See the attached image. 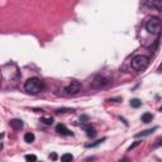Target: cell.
I'll list each match as a JSON object with an SVG mask.
<instances>
[{
  "instance_id": "1",
  "label": "cell",
  "mask_w": 162,
  "mask_h": 162,
  "mask_svg": "<svg viewBox=\"0 0 162 162\" xmlns=\"http://www.w3.org/2000/svg\"><path fill=\"white\" fill-rule=\"evenodd\" d=\"M24 89H26V91L28 92V94L37 95L43 90V82L37 77H31V79H28L26 81Z\"/></svg>"
},
{
  "instance_id": "2",
  "label": "cell",
  "mask_w": 162,
  "mask_h": 162,
  "mask_svg": "<svg viewBox=\"0 0 162 162\" xmlns=\"http://www.w3.org/2000/svg\"><path fill=\"white\" fill-rule=\"evenodd\" d=\"M132 68L133 70H136V71H144L146 68L148 67V65H149V58L147 57V56H144V55H137L134 56V57L132 58Z\"/></svg>"
},
{
  "instance_id": "3",
  "label": "cell",
  "mask_w": 162,
  "mask_h": 162,
  "mask_svg": "<svg viewBox=\"0 0 162 162\" xmlns=\"http://www.w3.org/2000/svg\"><path fill=\"white\" fill-rule=\"evenodd\" d=\"M146 29H147V32L151 34H155V36L160 34L161 29H162V24H161L160 18H157V17L149 18L147 20V23H146Z\"/></svg>"
},
{
  "instance_id": "4",
  "label": "cell",
  "mask_w": 162,
  "mask_h": 162,
  "mask_svg": "<svg viewBox=\"0 0 162 162\" xmlns=\"http://www.w3.org/2000/svg\"><path fill=\"white\" fill-rule=\"evenodd\" d=\"M82 85H81L80 81H71L70 85L66 87V94L67 95H75L81 90Z\"/></svg>"
},
{
  "instance_id": "5",
  "label": "cell",
  "mask_w": 162,
  "mask_h": 162,
  "mask_svg": "<svg viewBox=\"0 0 162 162\" xmlns=\"http://www.w3.org/2000/svg\"><path fill=\"white\" fill-rule=\"evenodd\" d=\"M56 132L60 133V134H62V136H72V132L68 128H66L65 124H58L57 127H56Z\"/></svg>"
},
{
  "instance_id": "6",
  "label": "cell",
  "mask_w": 162,
  "mask_h": 162,
  "mask_svg": "<svg viewBox=\"0 0 162 162\" xmlns=\"http://www.w3.org/2000/svg\"><path fill=\"white\" fill-rule=\"evenodd\" d=\"M108 84H109V81L105 77H96L94 81H92V86L94 87H101V86H105V85H108Z\"/></svg>"
},
{
  "instance_id": "7",
  "label": "cell",
  "mask_w": 162,
  "mask_h": 162,
  "mask_svg": "<svg viewBox=\"0 0 162 162\" xmlns=\"http://www.w3.org/2000/svg\"><path fill=\"white\" fill-rule=\"evenodd\" d=\"M144 4L148 6H151V8H156V9L162 11V0H152V1H147Z\"/></svg>"
},
{
  "instance_id": "8",
  "label": "cell",
  "mask_w": 162,
  "mask_h": 162,
  "mask_svg": "<svg viewBox=\"0 0 162 162\" xmlns=\"http://www.w3.org/2000/svg\"><path fill=\"white\" fill-rule=\"evenodd\" d=\"M156 131V128H152V129H147V131H143V132H141V133H137V134L134 136L136 138H143V137H147L149 134H152L153 132Z\"/></svg>"
},
{
  "instance_id": "9",
  "label": "cell",
  "mask_w": 162,
  "mask_h": 162,
  "mask_svg": "<svg viewBox=\"0 0 162 162\" xmlns=\"http://www.w3.org/2000/svg\"><path fill=\"white\" fill-rule=\"evenodd\" d=\"M84 129L86 131V134H87V137H90V138H94L96 136V131L91 127V125H85Z\"/></svg>"
},
{
  "instance_id": "10",
  "label": "cell",
  "mask_w": 162,
  "mask_h": 162,
  "mask_svg": "<svg viewBox=\"0 0 162 162\" xmlns=\"http://www.w3.org/2000/svg\"><path fill=\"white\" fill-rule=\"evenodd\" d=\"M10 127H13L14 129H20L23 127V122L20 119H13L10 120Z\"/></svg>"
},
{
  "instance_id": "11",
  "label": "cell",
  "mask_w": 162,
  "mask_h": 162,
  "mask_svg": "<svg viewBox=\"0 0 162 162\" xmlns=\"http://www.w3.org/2000/svg\"><path fill=\"white\" fill-rule=\"evenodd\" d=\"M72 160H74V156L71 153H65L61 156V162H72Z\"/></svg>"
},
{
  "instance_id": "12",
  "label": "cell",
  "mask_w": 162,
  "mask_h": 162,
  "mask_svg": "<svg viewBox=\"0 0 162 162\" xmlns=\"http://www.w3.org/2000/svg\"><path fill=\"white\" fill-rule=\"evenodd\" d=\"M152 114L151 113H144L143 115H142V122H143V123H149V122H152Z\"/></svg>"
},
{
  "instance_id": "13",
  "label": "cell",
  "mask_w": 162,
  "mask_h": 162,
  "mask_svg": "<svg viewBox=\"0 0 162 162\" xmlns=\"http://www.w3.org/2000/svg\"><path fill=\"white\" fill-rule=\"evenodd\" d=\"M24 141H26L27 143H32V142H34V134H33V133H27V134L24 136Z\"/></svg>"
},
{
  "instance_id": "14",
  "label": "cell",
  "mask_w": 162,
  "mask_h": 162,
  "mask_svg": "<svg viewBox=\"0 0 162 162\" xmlns=\"http://www.w3.org/2000/svg\"><path fill=\"white\" fill-rule=\"evenodd\" d=\"M141 105H142V103H141L139 99H132L131 100V107H133V108H139Z\"/></svg>"
},
{
  "instance_id": "15",
  "label": "cell",
  "mask_w": 162,
  "mask_h": 162,
  "mask_svg": "<svg viewBox=\"0 0 162 162\" xmlns=\"http://www.w3.org/2000/svg\"><path fill=\"white\" fill-rule=\"evenodd\" d=\"M105 141V138H103V139H99V141H96L95 143H90V144H86V147L87 148H91V147H96V146H99V144H101L103 142Z\"/></svg>"
},
{
  "instance_id": "16",
  "label": "cell",
  "mask_w": 162,
  "mask_h": 162,
  "mask_svg": "<svg viewBox=\"0 0 162 162\" xmlns=\"http://www.w3.org/2000/svg\"><path fill=\"white\" fill-rule=\"evenodd\" d=\"M26 161L27 162H36V161H37V157H36L34 155H27L26 156Z\"/></svg>"
},
{
  "instance_id": "17",
  "label": "cell",
  "mask_w": 162,
  "mask_h": 162,
  "mask_svg": "<svg viewBox=\"0 0 162 162\" xmlns=\"http://www.w3.org/2000/svg\"><path fill=\"white\" fill-rule=\"evenodd\" d=\"M42 122L44 124H52L53 123V119L52 118H42Z\"/></svg>"
},
{
  "instance_id": "18",
  "label": "cell",
  "mask_w": 162,
  "mask_h": 162,
  "mask_svg": "<svg viewBox=\"0 0 162 162\" xmlns=\"http://www.w3.org/2000/svg\"><path fill=\"white\" fill-rule=\"evenodd\" d=\"M67 112L74 113L75 110H74V109H66V108H63V109H58V110H57V113H67Z\"/></svg>"
},
{
  "instance_id": "19",
  "label": "cell",
  "mask_w": 162,
  "mask_h": 162,
  "mask_svg": "<svg viewBox=\"0 0 162 162\" xmlns=\"http://www.w3.org/2000/svg\"><path fill=\"white\" fill-rule=\"evenodd\" d=\"M139 144H141V142H134V143H133V144L131 146V147H129V148H128V151H132V149H133V148H136V147H137V146H139Z\"/></svg>"
},
{
  "instance_id": "20",
  "label": "cell",
  "mask_w": 162,
  "mask_h": 162,
  "mask_svg": "<svg viewBox=\"0 0 162 162\" xmlns=\"http://www.w3.org/2000/svg\"><path fill=\"white\" fill-rule=\"evenodd\" d=\"M161 144H162V139H157L156 143L153 144V147H158V146H161Z\"/></svg>"
},
{
  "instance_id": "21",
  "label": "cell",
  "mask_w": 162,
  "mask_h": 162,
  "mask_svg": "<svg viewBox=\"0 0 162 162\" xmlns=\"http://www.w3.org/2000/svg\"><path fill=\"white\" fill-rule=\"evenodd\" d=\"M50 157L52 160H56V158H57V155H56V153H52V155H50Z\"/></svg>"
},
{
  "instance_id": "22",
  "label": "cell",
  "mask_w": 162,
  "mask_h": 162,
  "mask_svg": "<svg viewBox=\"0 0 162 162\" xmlns=\"http://www.w3.org/2000/svg\"><path fill=\"white\" fill-rule=\"evenodd\" d=\"M89 118H87V117L86 115H84V117H81V118H80V120H87Z\"/></svg>"
},
{
  "instance_id": "23",
  "label": "cell",
  "mask_w": 162,
  "mask_h": 162,
  "mask_svg": "<svg viewBox=\"0 0 162 162\" xmlns=\"http://www.w3.org/2000/svg\"><path fill=\"white\" fill-rule=\"evenodd\" d=\"M157 71H158V72H162V63L158 66V68H157Z\"/></svg>"
},
{
  "instance_id": "24",
  "label": "cell",
  "mask_w": 162,
  "mask_h": 162,
  "mask_svg": "<svg viewBox=\"0 0 162 162\" xmlns=\"http://www.w3.org/2000/svg\"><path fill=\"white\" fill-rule=\"evenodd\" d=\"M120 162H128V160H127V158H124V160H120Z\"/></svg>"
},
{
  "instance_id": "25",
  "label": "cell",
  "mask_w": 162,
  "mask_h": 162,
  "mask_svg": "<svg viewBox=\"0 0 162 162\" xmlns=\"http://www.w3.org/2000/svg\"><path fill=\"white\" fill-rule=\"evenodd\" d=\"M161 112H162V108H161Z\"/></svg>"
}]
</instances>
